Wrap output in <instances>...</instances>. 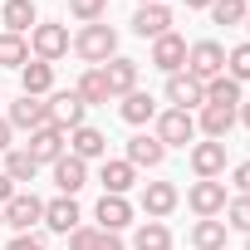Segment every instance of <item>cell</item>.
<instances>
[{"label": "cell", "instance_id": "obj_1", "mask_svg": "<svg viewBox=\"0 0 250 250\" xmlns=\"http://www.w3.org/2000/svg\"><path fill=\"white\" fill-rule=\"evenodd\" d=\"M74 54H79L83 64H108V59L118 54V30H113V25H103V20L83 25V30L74 35Z\"/></svg>", "mask_w": 250, "mask_h": 250}, {"label": "cell", "instance_id": "obj_2", "mask_svg": "<svg viewBox=\"0 0 250 250\" xmlns=\"http://www.w3.org/2000/svg\"><path fill=\"white\" fill-rule=\"evenodd\" d=\"M187 74H191L196 83L221 79V74H226V49H221L216 40H196V44L187 49Z\"/></svg>", "mask_w": 250, "mask_h": 250}, {"label": "cell", "instance_id": "obj_3", "mask_svg": "<svg viewBox=\"0 0 250 250\" xmlns=\"http://www.w3.org/2000/svg\"><path fill=\"white\" fill-rule=\"evenodd\" d=\"M0 216H5V226H15V235H25V230H35L44 221V201L35 191H15L5 206H0Z\"/></svg>", "mask_w": 250, "mask_h": 250}, {"label": "cell", "instance_id": "obj_4", "mask_svg": "<svg viewBox=\"0 0 250 250\" xmlns=\"http://www.w3.org/2000/svg\"><path fill=\"white\" fill-rule=\"evenodd\" d=\"M162 147H187L191 138H196V118L191 113H182V108H167V113H157V133H152Z\"/></svg>", "mask_w": 250, "mask_h": 250}, {"label": "cell", "instance_id": "obj_5", "mask_svg": "<svg viewBox=\"0 0 250 250\" xmlns=\"http://www.w3.org/2000/svg\"><path fill=\"white\" fill-rule=\"evenodd\" d=\"M83 113H88V103L74 93V88H59V93H49V123L59 133H74V128H83Z\"/></svg>", "mask_w": 250, "mask_h": 250}, {"label": "cell", "instance_id": "obj_6", "mask_svg": "<svg viewBox=\"0 0 250 250\" xmlns=\"http://www.w3.org/2000/svg\"><path fill=\"white\" fill-rule=\"evenodd\" d=\"M25 152L40 162V167H54L64 152H69V133H59L54 123H44L40 133H30V143H25Z\"/></svg>", "mask_w": 250, "mask_h": 250}, {"label": "cell", "instance_id": "obj_7", "mask_svg": "<svg viewBox=\"0 0 250 250\" xmlns=\"http://www.w3.org/2000/svg\"><path fill=\"white\" fill-rule=\"evenodd\" d=\"M30 49H35V59L54 64V59H64V54L74 49V40H69L64 25H35V30H30Z\"/></svg>", "mask_w": 250, "mask_h": 250}, {"label": "cell", "instance_id": "obj_8", "mask_svg": "<svg viewBox=\"0 0 250 250\" xmlns=\"http://www.w3.org/2000/svg\"><path fill=\"white\" fill-rule=\"evenodd\" d=\"M187 206L206 221V216H221L226 211V182H216V177H196V187L187 191Z\"/></svg>", "mask_w": 250, "mask_h": 250}, {"label": "cell", "instance_id": "obj_9", "mask_svg": "<svg viewBox=\"0 0 250 250\" xmlns=\"http://www.w3.org/2000/svg\"><path fill=\"white\" fill-rule=\"evenodd\" d=\"M5 123H10V128H25V133H40L44 123H49V103H44V98H25V93H20V98L10 103Z\"/></svg>", "mask_w": 250, "mask_h": 250}, {"label": "cell", "instance_id": "obj_10", "mask_svg": "<svg viewBox=\"0 0 250 250\" xmlns=\"http://www.w3.org/2000/svg\"><path fill=\"white\" fill-rule=\"evenodd\" d=\"M133 35H143V40H162V35H172V10L162 5V0L138 5V15H133Z\"/></svg>", "mask_w": 250, "mask_h": 250}, {"label": "cell", "instance_id": "obj_11", "mask_svg": "<svg viewBox=\"0 0 250 250\" xmlns=\"http://www.w3.org/2000/svg\"><path fill=\"white\" fill-rule=\"evenodd\" d=\"M167 103L182 108V113H191V108L206 103V83H196L191 74H167Z\"/></svg>", "mask_w": 250, "mask_h": 250}, {"label": "cell", "instance_id": "obj_12", "mask_svg": "<svg viewBox=\"0 0 250 250\" xmlns=\"http://www.w3.org/2000/svg\"><path fill=\"white\" fill-rule=\"evenodd\" d=\"M177 201H182V191H177L172 182H147V187H143V211H147V221L172 216V211H177Z\"/></svg>", "mask_w": 250, "mask_h": 250}, {"label": "cell", "instance_id": "obj_13", "mask_svg": "<svg viewBox=\"0 0 250 250\" xmlns=\"http://www.w3.org/2000/svg\"><path fill=\"white\" fill-rule=\"evenodd\" d=\"M103 79H108V93H113V98H128V93L138 88V59L113 54V59L103 64Z\"/></svg>", "mask_w": 250, "mask_h": 250}, {"label": "cell", "instance_id": "obj_14", "mask_svg": "<svg viewBox=\"0 0 250 250\" xmlns=\"http://www.w3.org/2000/svg\"><path fill=\"white\" fill-rule=\"evenodd\" d=\"M187 40L182 35H162V40H152V64L162 69V74H182V64H187Z\"/></svg>", "mask_w": 250, "mask_h": 250}, {"label": "cell", "instance_id": "obj_15", "mask_svg": "<svg viewBox=\"0 0 250 250\" xmlns=\"http://www.w3.org/2000/svg\"><path fill=\"white\" fill-rule=\"evenodd\" d=\"M191 172L196 177H221L226 172V143H216V138L191 143Z\"/></svg>", "mask_w": 250, "mask_h": 250}, {"label": "cell", "instance_id": "obj_16", "mask_svg": "<svg viewBox=\"0 0 250 250\" xmlns=\"http://www.w3.org/2000/svg\"><path fill=\"white\" fill-rule=\"evenodd\" d=\"M54 187H59V196H79L83 187H88V162H79V157H59L54 162Z\"/></svg>", "mask_w": 250, "mask_h": 250}, {"label": "cell", "instance_id": "obj_17", "mask_svg": "<svg viewBox=\"0 0 250 250\" xmlns=\"http://www.w3.org/2000/svg\"><path fill=\"white\" fill-rule=\"evenodd\" d=\"M98 182H103V196H128V187L138 182V167H133L128 157H118V162H108V157H103Z\"/></svg>", "mask_w": 250, "mask_h": 250}, {"label": "cell", "instance_id": "obj_18", "mask_svg": "<svg viewBox=\"0 0 250 250\" xmlns=\"http://www.w3.org/2000/svg\"><path fill=\"white\" fill-rule=\"evenodd\" d=\"M69 157H79V162H93V157H108V138L98 133V128H74L69 133Z\"/></svg>", "mask_w": 250, "mask_h": 250}, {"label": "cell", "instance_id": "obj_19", "mask_svg": "<svg viewBox=\"0 0 250 250\" xmlns=\"http://www.w3.org/2000/svg\"><path fill=\"white\" fill-rule=\"evenodd\" d=\"M20 93H25V98H44V93H54V64L30 59V64L20 69Z\"/></svg>", "mask_w": 250, "mask_h": 250}, {"label": "cell", "instance_id": "obj_20", "mask_svg": "<svg viewBox=\"0 0 250 250\" xmlns=\"http://www.w3.org/2000/svg\"><path fill=\"white\" fill-rule=\"evenodd\" d=\"M0 25H5V35H25L40 25V10H35V0H5L0 5Z\"/></svg>", "mask_w": 250, "mask_h": 250}, {"label": "cell", "instance_id": "obj_21", "mask_svg": "<svg viewBox=\"0 0 250 250\" xmlns=\"http://www.w3.org/2000/svg\"><path fill=\"white\" fill-rule=\"evenodd\" d=\"M235 108H216V103H201V118H196V133H206V138H216V143H226V133L235 128Z\"/></svg>", "mask_w": 250, "mask_h": 250}, {"label": "cell", "instance_id": "obj_22", "mask_svg": "<svg viewBox=\"0 0 250 250\" xmlns=\"http://www.w3.org/2000/svg\"><path fill=\"white\" fill-rule=\"evenodd\" d=\"M98 230H123V226H133V201L128 196H98Z\"/></svg>", "mask_w": 250, "mask_h": 250}, {"label": "cell", "instance_id": "obj_23", "mask_svg": "<svg viewBox=\"0 0 250 250\" xmlns=\"http://www.w3.org/2000/svg\"><path fill=\"white\" fill-rule=\"evenodd\" d=\"M44 226L59 230V235H69V230L79 226V201H74V196H54V201H44Z\"/></svg>", "mask_w": 250, "mask_h": 250}, {"label": "cell", "instance_id": "obj_24", "mask_svg": "<svg viewBox=\"0 0 250 250\" xmlns=\"http://www.w3.org/2000/svg\"><path fill=\"white\" fill-rule=\"evenodd\" d=\"M118 113H123V123L143 128V123H152V118H157V98H152V93H143V88H133L128 98L118 103Z\"/></svg>", "mask_w": 250, "mask_h": 250}, {"label": "cell", "instance_id": "obj_25", "mask_svg": "<svg viewBox=\"0 0 250 250\" xmlns=\"http://www.w3.org/2000/svg\"><path fill=\"white\" fill-rule=\"evenodd\" d=\"M162 157H167V147H162L152 133L128 138V162H133V167H162Z\"/></svg>", "mask_w": 250, "mask_h": 250}, {"label": "cell", "instance_id": "obj_26", "mask_svg": "<svg viewBox=\"0 0 250 250\" xmlns=\"http://www.w3.org/2000/svg\"><path fill=\"white\" fill-rule=\"evenodd\" d=\"M226 221H216V216H206V221H196V230H191V245L196 250H226Z\"/></svg>", "mask_w": 250, "mask_h": 250}, {"label": "cell", "instance_id": "obj_27", "mask_svg": "<svg viewBox=\"0 0 250 250\" xmlns=\"http://www.w3.org/2000/svg\"><path fill=\"white\" fill-rule=\"evenodd\" d=\"M133 250H172V230L162 221H143L133 230Z\"/></svg>", "mask_w": 250, "mask_h": 250}, {"label": "cell", "instance_id": "obj_28", "mask_svg": "<svg viewBox=\"0 0 250 250\" xmlns=\"http://www.w3.org/2000/svg\"><path fill=\"white\" fill-rule=\"evenodd\" d=\"M74 93H79L83 103H108V98H113V93H108V79H103V69H88V74H79Z\"/></svg>", "mask_w": 250, "mask_h": 250}, {"label": "cell", "instance_id": "obj_29", "mask_svg": "<svg viewBox=\"0 0 250 250\" xmlns=\"http://www.w3.org/2000/svg\"><path fill=\"white\" fill-rule=\"evenodd\" d=\"M206 103H216V108H235V113H240V83L226 79V74L211 79V83H206Z\"/></svg>", "mask_w": 250, "mask_h": 250}, {"label": "cell", "instance_id": "obj_30", "mask_svg": "<svg viewBox=\"0 0 250 250\" xmlns=\"http://www.w3.org/2000/svg\"><path fill=\"white\" fill-rule=\"evenodd\" d=\"M0 64L15 69V74L30 64V44H25V35H0Z\"/></svg>", "mask_w": 250, "mask_h": 250}, {"label": "cell", "instance_id": "obj_31", "mask_svg": "<svg viewBox=\"0 0 250 250\" xmlns=\"http://www.w3.org/2000/svg\"><path fill=\"white\" fill-rule=\"evenodd\" d=\"M35 172H40V162H35L25 147H10V152H5V177H10V182H35Z\"/></svg>", "mask_w": 250, "mask_h": 250}, {"label": "cell", "instance_id": "obj_32", "mask_svg": "<svg viewBox=\"0 0 250 250\" xmlns=\"http://www.w3.org/2000/svg\"><path fill=\"white\" fill-rule=\"evenodd\" d=\"M226 79L250 83V40H245V44H235V49H226Z\"/></svg>", "mask_w": 250, "mask_h": 250}, {"label": "cell", "instance_id": "obj_33", "mask_svg": "<svg viewBox=\"0 0 250 250\" xmlns=\"http://www.w3.org/2000/svg\"><path fill=\"white\" fill-rule=\"evenodd\" d=\"M245 15H250L245 0H211V20L216 25H245Z\"/></svg>", "mask_w": 250, "mask_h": 250}, {"label": "cell", "instance_id": "obj_34", "mask_svg": "<svg viewBox=\"0 0 250 250\" xmlns=\"http://www.w3.org/2000/svg\"><path fill=\"white\" fill-rule=\"evenodd\" d=\"M226 226H235V230H245V235H250V196L226 201Z\"/></svg>", "mask_w": 250, "mask_h": 250}, {"label": "cell", "instance_id": "obj_35", "mask_svg": "<svg viewBox=\"0 0 250 250\" xmlns=\"http://www.w3.org/2000/svg\"><path fill=\"white\" fill-rule=\"evenodd\" d=\"M103 10H108V0H69V15H74V20H83V25L103 20Z\"/></svg>", "mask_w": 250, "mask_h": 250}, {"label": "cell", "instance_id": "obj_36", "mask_svg": "<svg viewBox=\"0 0 250 250\" xmlns=\"http://www.w3.org/2000/svg\"><path fill=\"white\" fill-rule=\"evenodd\" d=\"M93 240H98V226H74L69 230V250H93Z\"/></svg>", "mask_w": 250, "mask_h": 250}, {"label": "cell", "instance_id": "obj_37", "mask_svg": "<svg viewBox=\"0 0 250 250\" xmlns=\"http://www.w3.org/2000/svg\"><path fill=\"white\" fill-rule=\"evenodd\" d=\"M93 250H128V245H123V235H118V230H98Z\"/></svg>", "mask_w": 250, "mask_h": 250}, {"label": "cell", "instance_id": "obj_38", "mask_svg": "<svg viewBox=\"0 0 250 250\" xmlns=\"http://www.w3.org/2000/svg\"><path fill=\"white\" fill-rule=\"evenodd\" d=\"M5 250H44V240H40L35 230H25V235H15V240H10Z\"/></svg>", "mask_w": 250, "mask_h": 250}, {"label": "cell", "instance_id": "obj_39", "mask_svg": "<svg viewBox=\"0 0 250 250\" xmlns=\"http://www.w3.org/2000/svg\"><path fill=\"white\" fill-rule=\"evenodd\" d=\"M230 182H235V191H240V196H250V162H240V167L230 172Z\"/></svg>", "mask_w": 250, "mask_h": 250}, {"label": "cell", "instance_id": "obj_40", "mask_svg": "<svg viewBox=\"0 0 250 250\" xmlns=\"http://www.w3.org/2000/svg\"><path fill=\"white\" fill-rule=\"evenodd\" d=\"M10 196H15V182H10V177H5V172H0V206H5V201H10Z\"/></svg>", "mask_w": 250, "mask_h": 250}, {"label": "cell", "instance_id": "obj_41", "mask_svg": "<svg viewBox=\"0 0 250 250\" xmlns=\"http://www.w3.org/2000/svg\"><path fill=\"white\" fill-rule=\"evenodd\" d=\"M10 133H15V128H10L5 118H0V152H10Z\"/></svg>", "mask_w": 250, "mask_h": 250}, {"label": "cell", "instance_id": "obj_42", "mask_svg": "<svg viewBox=\"0 0 250 250\" xmlns=\"http://www.w3.org/2000/svg\"><path fill=\"white\" fill-rule=\"evenodd\" d=\"M235 118H240V123H245V128H250V98L240 103V113H235Z\"/></svg>", "mask_w": 250, "mask_h": 250}, {"label": "cell", "instance_id": "obj_43", "mask_svg": "<svg viewBox=\"0 0 250 250\" xmlns=\"http://www.w3.org/2000/svg\"><path fill=\"white\" fill-rule=\"evenodd\" d=\"M187 10H211V0H187Z\"/></svg>", "mask_w": 250, "mask_h": 250}, {"label": "cell", "instance_id": "obj_44", "mask_svg": "<svg viewBox=\"0 0 250 250\" xmlns=\"http://www.w3.org/2000/svg\"><path fill=\"white\" fill-rule=\"evenodd\" d=\"M138 5H152V0H138Z\"/></svg>", "mask_w": 250, "mask_h": 250}, {"label": "cell", "instance_id": "obj_45", "mask_svg": "<svg viewBox=\"0 0 250 250\" xmlns=\"http://www.w3.org/2000/svg\"><path fill=\"white\" fill-rule=\"evenodd\" d=\"M245 30H250V15H245Z\"/></svg>", "mask_w": 250, "mask_h": 250}, {"label": "cell", "instance_id": "obj_46", "mask_svg": "<svg viewBox=\"0 0 250 250\" xmlns=\"http://www.w3.org/2000/svg\"><path fill=\"white\" fill-rule=\"evenodd\" d=\"M0 226H5V216H0Z\"/></svg>", "mask_w": 250, "mask_h": 250}, {"label": "cell", "instance_id": "obj_47", "mask_svg": "<svg viewBox=\"0 0 250 250\" xmlns=\"http://www.w3.org/2000/svg\"><path fill=\"white\" fill-rule=\"evenodd\" d=\"M245 250H250V240H245Z\"/></svg>", "mask_w": 250, "mask_h": 250}]
</instances>
